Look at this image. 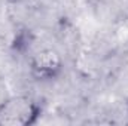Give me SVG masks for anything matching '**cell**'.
Listing matches in <instances>:
<instances>
[{
    "label": "cell",
    "mask_w": 128,
    "mask_h": 126,
    "mask_svg": "<svg viewBox=\"0 0 128 126\" xmlns=\"http://www.w3.org/2000/svg\"><path fill=\"white\" fill-rule=\"evenodd\" d=\"M42 114V107L28 95H15L0 102V126H32Z\"/></svg>",
    "instance_id": "1"
},
{
    "label": "cell",
    "mask_w": 128,
    "mask_h": 126,
    "mask_svg": "<svg viewBox=\"0 0 128 126\" xmlns=\"http://www.w3.org/2000/svg\"><path fill=\"white\" fill-rule=\"evenodd\" d=\"M30 73L36 80L49 82L57 79L64 70V63L61 55L51 48H45L33 54L30 61Z\"/></svg>",
    "instance_id": "2"
}]
</instances>
